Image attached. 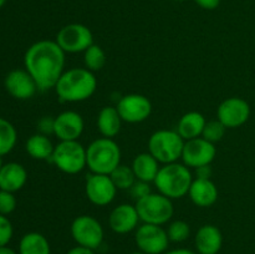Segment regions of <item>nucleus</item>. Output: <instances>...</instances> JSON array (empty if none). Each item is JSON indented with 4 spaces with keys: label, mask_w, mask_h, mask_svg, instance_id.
<instances>
[{
    "label": "nucleus",
    "mask_w": 255,
    "mask_h": 254,
    "mask_svg": "<svg viewBox=\"0 0 255 254\" xmlns=\"http://www.w3.org/2000/svg\"><path fill=\"white\" fill-rule=\"evenodd\" d=\"M25 70L35 80L40 91L56 86L64 74L65 51L56 41L40 40L26 50L24 56Z\"/></svg>",
    "instance_id": "nucleus-1"
},
{
    "label": "nucleus",
    "mask_w": 255,
    "mask_h": 254,
    "mask_svg": "<svg viewBox=\"0 0 255 254\" xmlns=\"http://www.w3.org/2000/svg\"><path fill=\"white\" fill-rule=\"evenodd\" d=\"M97 89V79L86 67H74L64 71L55 90L64 102H80L90 99Z\"/></svg>",
    "instance_id": "nucleus-2"
},
{
    "label": "nucleus",
    "mask_w": 255,
    "mask_h": 254,
    "mask_svg": "<svg viewBox=\"0 0 255 254\" xmlns=\"http://www.w3.org/2000/svg\"><path fill=\"white\" fill-rule=\"evenodd\" d=\"M192 182L193 178L188 167L177 162L161 167L154 179V184L159 193L168 197L169 199L182 198L188 194Z\"/></svg>",
    "instance_id": "nucleus-3"
},
{
    "label": "nucleus",
    "mask_w": 255,
    "mask_h": 254,
    "mask_svg": "<svg viewBox=\"0 0 255 254\" xmlns=\"http://www.w3.org/2000/svg\"><path fill=\"white\" fill-rule=\"evenodd\" d=\"M86 163L92 173L110 174L121 164V149L112 138H97L86 148Z\"/></svg>",
    "instance_id": "nucleus-4"
},
{
    "label": "nucleus",
    "mask_w": 255,
    "mask_h": 254,
    "mask_svg": "<svg viewBox=\"0 0 255 254\" xmlns=\"http://www.w3.org/2000/svg\"><path fill=\"white\" fill-rule=\"evenodd\" d=\"M184 139L177 131L159 129L148 139V152L159 163H173L182 157Z\"/></svg>",
    "instance_id": "nucleus-5"
},
{
    "label": "nucleus",
    "mask_w": 255,
    "mask_h": 254,
    "mask_svg": "<svg viewBox=\"0 0 255 254\" xmlns=\"http://www.w3.org/2000/svg\"><path fill=\"white\" fill-rule=\"evenodd\" d=\"M136 209L143 223L162 226L173 217V203L161 193H149L136 201Z\"/></svg>",
    "instance_id": "nucleus-6"
},
{
    "label": "nucleus",
    "mask_w": 255,
    "mask_h": 254,
    "mask_svg": "<svg viewBox=\"0 0 255 254\" xmlns=\"http://www.w3.org/2000/svg\"><path fill=\"white\" fill-rule=\"evenodd\" d=\"M51 159L60 171L67 174H76L87 167L86 148L79 141H60Z\"/></svg>",
    "instance_id": "nucleus-7"
},
{
    "label": "nucleus",
    "mask_w": 255,
    "mask_h": 254,
    "mask_svg": "<svg viewBox=\"0 0 255 254\" xmlns=\"http://www.w3.org/2000/svg\"><path fill=\"white\" fill-rule=\"evenodd\" d=\"M55 41L65 52L76 54L85 51L94 44V35L86 25L72 22L60 29Z\"/></svg>",
    "instance_id": "nucleus-8"
},
{
    "label": "nucleus",
    "mask_w": 255,
    "mask_h": 254,
    "mask_svg": "<svg viewBox=\"0 0 255 254\" xmlns=\"http://www.w3.org/2000/svg\"><path fill=\"white\" fill-rule=\"evenodd\" d=\"M71 236L77 246L97 249L104 242V228L96 218L91 216H79L72 221Z\"/></svg>",
    "instance_id": "nucleus-9"
},
{
    "label": "nucleus",
    "mask_w": 255,
    "mask_h": 254,
    "mask_svg": "<svg viewBox=\"0 0 255 254\" xmlns=\"http://www.w3.org/2000/svg\"><path fill=\"white\" fill-rule=\"evenodd\" d=\"M134 241L139 252L146 254H163L166 253L169 244L167 231L161 226L143 223L137 228Z\"/></svg>",
    "instance_id": "nucleus-10"
},
{
    "label": "nucleus",
    "mask_w": 255,
    "mask_h": 254,
    "mask_svg": "<svg viewBox=\"0 0 255 254\" xmlns=\"http://www.w3.org/2000/svg\"><path fill=\"white\" fill-rule=\"evenodd\" d=\"M217 154V148L214 143L207 141L203 137L188 139L184 142L182 157L183 163L187 167L199 168L203 166H209L214 161Z\"/></svg>",
    "instance_id": "nucleus-11"
},
{
    "label": "nucleus",
    "mask_w": 255,
    "mask_h": 254,
    "mask_svg": "<svg viewBox=\"0 0 255 254\" xmlns=\"http://www.w3.org/2000/svg\"><path fill=\"white\" fill-rule=\"evenodd\" d=\"M85 192L92 204L104 207L114 201L116 197L117 188L109 174L92 173L87 176Z\"/></svg>",
    "instance_id": "nucleus-12"
},
{
    "label": "nucleus",
    "mask_w": 255,
    "mask_h": 254,
    "mask_svg": "<svg viewBox=\"0 0 255 254\" xmlns=\"http://www.w3.org/2000/svg\"><path fill=\"white\" fill-rule=\"evenodd\" d=\"M122 121L128 124H138L149 117L152 104L148 97L139 94H129L122 97L116 106Z\"/></svg>",
    "instance_id": "nucleus-13"
},
{
    "label": "nucleus",
    "mask_w": 255,
    "mask_h": 254,
    "mask_svg": "<svg viewBox=\"0 0 255 254\" xmlns=\"http://www.w3.org/2000/svg\"><path fill=\"white\" fill-rule=\"evenodd\" d=\"M251 117V106L241 97H229L218 107L217 119L227 128H237L246 124Z\"/></svg>",
    "instance_id": "nucleus-14"
},
{
    "label": "nucleus",
    "mask_w": 255,
    "mask_h": 254,
    "mask_svg": "<svg viewBox=\"0 0 255 254\" xmlns=\"http://www.w3.org/2000/svg\"><path fill=\"white\" fill-rule=\"evenodd\" d=\"M84 119L75 111L61 112L55 117L54 134L60 141H77L84 132Z\"/></svg>",
    "instance_id": "nucleus-15"
},
{
    "label": "nucleus",
    "mask_w": 255,
    "mask_h": 254,
    "mask_svg": "<svg viewBox=\"0 0 255 254\" xmlns=\"http://www.w3.org/2000/svg\"><path fill=\"white\" fill-rule=\"evenodd\" d=\"M6 91L17 100L31 99L37 91V85L26 70H12L5 77Z\"/></svg>",
    "instance_id": "nucleus-16"
},
{
    "label": "nucleus",
    "mask_w": 255,
    "mask_h": 254,
    "mask_svg": "<svg viewBox=\"0 0 255 254\" xmlns=\"http://www.w3.org/2000/svg\"><path fill=\"white\" fill-rule=\"evenodd\" d=\"M139 219L136 206L131 204H120L111 212L109 217L110 228L117 234H127L137 228Z\"/></svg>",
    "instance_id": "nucleus-17"
},
{
    "label": "nucleus",
    "mask_w": 255,
    "mask_h": 254,
    "mask_svg": "<svg viewBox=\"0 0 255 254\" xmlns=\"http://www.w3.org/2000/svg\"><path fill=\"white\" fill-rule=\"evenodd\" d=\"M194 244L198 254H218L223 246L221 229L213 224H204L196 233Z\"/></svg>",
    "instance_id": "nucleus-18"
},
{
    "label": "nucleus",
    "mask_w": 255,
    "mask_h": 254,
    "mask_svg": "<svg viewBox=\"0 0 255 254\" xmlns=\"http://www.w3.org/2000/svg\"><path fill=\"white\" fill-rule=\"evenodd\" d=\"M188 194L196 206L206 208L213 206L217 202L218 188L212 179L197 178L192 182Z\"/></svg>",
    "instance_id": "nucleus-19"
},
{
    "label": "nucleus",
    "mask_w": 255,
    "mask_h": 254,
    "mask_svg": "<svg viewBox=\"0 0 255 254\" xmlns=\"http://www.w3.org/2000/svg\"><path fill=\"white\" fill-rule=\"evenodd\" d=\"M27 179V172L20 163L9 162L0 169V189L7 192L19 191L25 186Z\"/></svg>",
    "instance_id": "nucleus-20"
},
{
    "label": "nucleus",
    "mask_w": 255,
    "mask_h": 254,
    "mask_svg": "<svg viewBox=\"0 0 255 254\" xmlns=\"http://www.w3.org/2000/svg\"><path fill=\"white\" fill-rule=\"evenodd\" d=\"M158 163L159 162L149 152H143L134 157L132 162V169L138 181L149 183V182H154L158 174L159 168H161Z\"/></svg>",
    "instance_id": "nucleus-21"
},
{
    "label": "nucleus",
    "mask_w": 255,
    "mask_h": 254,
    "mask_svg": "<svg viewBox=\"0 0 255 254\" xmlns=\"http://www.w3.org/2000/svg\"><path fill=\"white\" fill-rule=\"evenodd\" d=\"M207 121L202 114L196 111L187 112L178 121L177 132L181 134L182 138L188 141V139H193L202 136Z\"/></svg>",
    "instance_id": "nucleus-22"
},
{
    "label": "nucleus",
    "mask_w": 255,
    "mask_h": 254,
    "mask_svg": "<svg viewBox=\"0 0 255 254\" xmlns=\"http://www.w3.org/2000/svg\"><path fill=\"white\" fill-rule=\"evenodd\" d=\"M122 119L120 116L116 107L106 106L100 111L97 117V127L101 134L107 138H112L116 134H119L121 129Z\"/></svg>",
    "instance_id": "nucleus-23"
},
{
    "label": "nucleus",
    "mask_w": 255,
    "mask_h": 254,
    "mask_svg": "<svg viewBox=\"0 0 255 254\" xmlns=\"http://www.w3.org/2000/svg\"><path fill=\"white\" fill-rule=\"evenodd\" d=\"M49 241L37 232H30L21 238L19 243V254H50Z\"/></svg>",
    "instance_id": "nucleus-24"
},
{
    "label": "nucleus",
    "mask_w": 255,
    "mask_h": 254,
    "mask_svg": "<svg viewBox=\"0 0 255 254\" xmlns=\"http://www.w3.org/2000/svg\"><path fill=\"white\" fill-rule=\"evenodd\" d=\"M26 152L35 159L51 158L55 146L46 134L36 133L26 141Z\"/></svg>",
    "instance_id": "nucleus-25"
},
{
    "label": "nucleus",
    "mask_w": 255,
    "mask_h": 254,
    "mask_svg": "<svg viewBox=\"0 0 255 254\" xmlns=\"http://www.w3.org/2000/svg\"><path fill=\"white\" fill-rule=\"evenodd\" d=\"M17 133L11 122L0 117V156H5L16 144Z\"/></svg>",
    "instance_id": "nucleus-26"
},
{
    "label": "nucleus",
    "mask_w": 255,
    "mask_h": 254,
    "mask_svg": "<svg viewBox=\"0 0 255 254\" xmlns=\"http://www.w3.org/2000/svg\"><path fill=\"white\" fill-rule=\"evenodd\" d=\"M109 176L111 177L117 189H131L137 179L132 167L125 166V164H120L119 167H116Z\"/></svg>",
    "instance_id": "nucleus-27"
},
{
    "label": "nucleus",
    "mask_w": 255,
    "mask_h": 254,
    "mask_svg": "<svg viewBox=\"0 0 255 254\" xmlns=\"http://www.w3.org/2000/svg\"><path fill=\"white\" fill-rule=\"evenodd\" d=\"M84 52L85 67L90 70V71H100L105 66V64H106V54H105L102 47L99 46V45L92 44Z\"/></svg>",
    "instance_id": "nucleus-28"
},
{
    "label": "nucleus",
    "mask_w": 255,
    "mask_h": 254,
    "mask_svg": "<svg viewBox=\"0 0 255 254\" xmlns=\"http://www.w3.org/2000/svg\"><path fill=\"white\" fill-rule=\"evenodd\" d=\"M167 234H168L169 242L182 243V242L188 239L189 234H191V228H189V224L187 222L174 221L169 224Z\"/></svg>",
    "instance_id": "nucleus-29"
},
{
    "label": "nucleus",
    "mask_w": 255,
    "mask_h": 254,
    "mask_svg": "<svg viewBox=\"0 0 255 254\" xmlns=\"http://www.w3.org/2000/svg\"><path fill=\"white\" fill-rule=\"evenodd\" d=\"M227 131V127L217 120H212V121H208L204 126L203 132H202V137L206 138L207 141L212 142V143H216V142L221 141L224 137Z\"/></svg>",
    "instance_id": "nucleus-30"
},
{
    "label": "nucleus",
    "mask_w": 255,
    "mask_h": 254,
    "mask_svg": "<svg viewBox=\"0 0 255 254\" xmlns=\"http://www.w3.org/2000/svg\"><path fill=\"white\" fill-rule=\"evenodd\" d=\"M16 207V198L14 193L0 189V214H10Z\"/></svg>",
    "instance_id": "nucleus-31"
},
{
    "label": "nucleus",
    "mask_w": 255,
    "mask_h": 254,
    "mask_svg": "<svg viewBox=\"0 0 255 254\" xmlns=\"http://www.w3.org/2000/svg\"><path fill=\"white\" fill-rule=\"evenodd\" d=\"M12 233H14V229H12L11 222L4 214H0V247L7 246V243L12 238Z\"/></svg>",
    "instance_id": "nucleus-32"
},
{
    "label": "nucleus",
    "mask_w": 255,
    "mask_h": 254,
    "mask_svg": "<svg viewBox=\"0 0 255 254\" xmlns=\"http://www.w3.org/2000/svg\"><path fill=\"white\" fill-rule=\"evenodd\" d=\"M129 192H131L132 197H133L136 201H138V199L143 198L147 194L151 193V189H149V186L147 182L136 181L133 183V186L131 187V189H129Z\"/></svg>",
    "instance_id": "nucleus-33"
},
{
    "label": "nucleus",
    "mask_w": 255,
    "mask_h": 254,
    "mask_svg": "<svg viewBox=\"0 0 255 254\" xmlns=\"http://www.w3.org/2000/svg\"><path fill=\"white\" fill-rule=\"evenodd\" d=\"M54 122L55 119L51 117H42L39 121V129L42 134L54 133Z\"/></svg>",
    "instance_id": "nucleus-34"
},
{
    "label": "nucleus",
    "mask_w": 255,
    "mask_h": 254,
    "mask_svg": "<svg viewBox=\"0 0 255 254\" xmlns=\"http://www.w3.org/2000/svg\"><path fill=\"white\" fill-rule=\"evenodd\" d=\"M194 2L204 10H214L219 6L221 0H194Z\"/></svg>",
    "instance_id": "nucleus-35"
},
{
    "label": "nucleus",
    "mask_w": 255,
    "mask_h": 254,
    "mask_svg": "<svg viewBox=\"0 0 255 254\" xmlns=\"http://www.w3.org/2000/svg\"><path fill=\"white\" fill-rule=\"evenodd\" d=\"M211 177H212V169L209 166H203L197 168V178L211 179Z\"/></svg>",
    "instance_id": "nucleus-36"
},
{
    "label": "nucleus",
    "mask_w": 255,
    "mask_h": 254,
    "mask_svg": "<svg viewBox=\"0 0 255 254\" xmlns=\"http://www.w3.org/2000/svg\"><path fill=\"white\" fill-rule=\"evenodd\" d=\"M66 254H95V252L94 249L86 248V247H82V246H77L70 249Z\"/></svg>",
    "instance_id": "nucleus-37"
},
{
    "label": "nucleus",
    "mask_w": 255,
    "mask_h": 254,
    "mask_svg": "<svg viewBox=\"0 0 255 254\" xmlns=\"http://www.w3.org/2000/svg\"><path fill=\"white\" fill-rule=\"evenodd\" d=\"M163 254H196L194 252L189 251V249H173V251H169V252H166V253Z\"/></svg>",
    "instance_id": "nucleus-38"
},
{
    "label": "nucleus",
    "mask_w": 255,
    "mask_h": 254,
    "mask_svg": "<svg viewBox=\"0 0 255 254\" xmlns=\"http://www.w3.org/2000/svg\"><path fill=\"white\" fill-rule=\"evenodd\" d=\"M0 254H17V253L14 251V249L9 248L7 246H4V247H0Z\"/></svg>",
    "instance_id": "nucleus-39"
},
{
    "label": "nucleus",
    "mask_w": 255,
    "mask_h": 254,
    "mask_svg": "<svg viewBox=\"0 0 255 254\" xmlns=\"http://www.w3.org/2000/svg\"><path fill=\"white\" fill-rule=\"evenodd\" d=\"M6 2V0H0V7L4 6V4Z\"/></svg>",
    "instance_id": "nucleus-40"
},
{
    "label": "nucleus",
    "mask_w": 255,
    "mask_h": 254,
    "mask_svg": "<svg viewBox=\"0 0 255 254\" xmlns=\"http://www.w3.org/2000/svg\"><path fill=\"white\" fill-rule=\"evenodd\" d=\"M4 166V163H2V159H1V156H0V169H1V167Z\"/></svg>",
    "instance_id": "nucleus-41"
},
{
    "label": "nucleus",
    "mask_w": 255,
    "mask_h": 254,
    "mask_svg": "<svg viewBox=\"0 0 255 254\" xmlns=\"http://www.w3.org/2000/svg\"><path fill=\"white\" fill-rule=\"evenodd\" d=\"M131 254H146V253H142V252H134V253H131Z\"/></svg>",
    "instance_id": "nucleus-42"
},
{
    "label": "nucleus",
    "mask_w": 255,
    "mask_h": 254,
    "mask_svg": "<svg viewBox=\"0 0 255 254\" xmlns=\"http://www.w3.org/2000/svg\"><path fill=\"white\" fill-rule=\"evenodd\" d=\"M174 1H186V0H174Z\"/></svg>",
    "instance_id": "nucleus-43"
}]
</instances>
